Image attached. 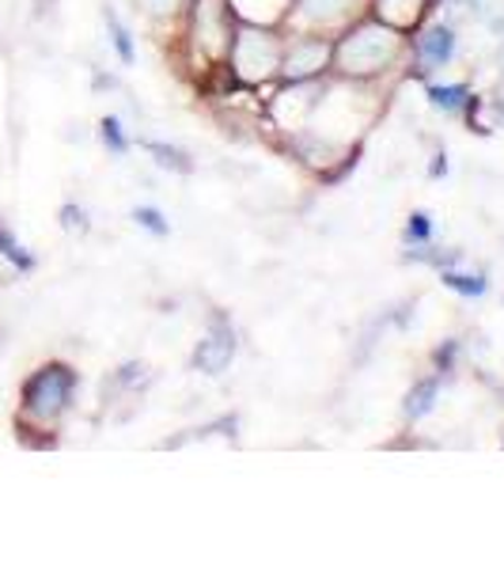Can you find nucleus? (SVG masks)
Listing matches in <instances>:
<instances>
[{
  "label": "nucleus",
  "instance_id": "9d476101",
  "mask_svg": "<svg viewBox=\"0 0 504 569\" xmlns=\"http://www.w3.org/2000/svg\"><path fill=\"white\" fill-rule=\"evenodd\" d=\"M103 20H106V31H111V39H114V50H118V58L126 61V65H133V58H137V53H133V39H129V31H126V27H122V20L111 12V8H106V12H103Z\"/></svg>",
  "mask_w": 504,
  "mask_h": 569
},
{
  "label": "nucleus",
  "instance_id": "6e6552de",
  "mask_svg": "<svg viewBox=\"0 0 504 569\" xmlns=\"http://www.w3.org/2000/svg\"><path fill=\"white\" fill-rule=\"evenodd\" d=\"M429 100L437 111L444 114H459L466 103H471V92H466V84H448V87H429Z\"/></svg>",
  "mask_w": 504,
  "mask_h": 569
},
{
  "label": "nucleus",
  "instance_id": "9b49d317",
  "mask_svg": "<svg viewBox=\"0 0 504 569\" xmlns=\"http://www.w3.org/2000/svg\"><path fill=\"white\" fill-rule=\"evenodd\" d=\"M444 284L455 292H463V297H482L485 292V281L482 278H471V273H451L444 270Z\"/></svg>",
  "mask_w": 504,
  "mask_h": 569
},
{
  "label": "nucleus",
  "instance_id": "423d86ee",
  "mask_svg": "<svg viewBox=\"0 0 504 569\" xmlns=\"http://www.w3.org/2000/svg\"><path fill=\"white\" fill-rule=\"evenodd\" d=\"M418 53H421V61H424V65H429V69L448 65L451 53H455V34H451V27H444V23H432L429 31H421V39H418Z\"/></svg>",
  "mask_w": 504,
  "mask_h": 569
},
{
  "label": "nucleus",
  "instance_id": "f257e3e1",
  "mask_svg": "<svg viewBox=\"0 0 504 569\" xmlns=\"http://www.w3.org/2000/svg\"><path fill=\"white\" fill-rule=\"evenodd\" d=\"M73 387H76V376L65 369V364H46L39 369L23 387V411L39 422H53L61 411L69 406L73 399Z\"/></svg>",
  "mask_w": 504,
  "mask_h": 569
},
{
  "label": "nucleus",
  "instance_id": "7ed1b4c3",
  "mask_svg": "<svg viewBox=\"0 0 504 569\" xmlns=\"http://www.w3.org/2000/svg\"><path fill=\"white\" fill-rule=\"evenodd\" d=\"M235 65H239V73H246V76L273 73V69L281 65L277 42H273L270 34H262V31H254V27H246V31L235 39Z\"/></svg>",
  "mask_w": 504,
  "mask_h": 569
},
{
  "label": "nucleus",
  "instance_id": "f3484780",
  "mask_svg": "<svg viewBox=\"0 0 504 569\" xmlns=\"http://www.w3.org/2000/svg\"><path fill=\"white\" fill-rule=\"evenodd\" d=\"M61 217H65V228H73V232H76V228H80V232H84V228H87L84 213H80L76 206H69L65 213H61Z\"/></svg>",
  "mask_w": 504,
  "mask_h": 569
},
{
  "label": "nucleus",
  "instance_id": "4468645a",
  "mask_svg": "<svg viewBox=\"0 0 504 569\" xmlns=\"http://www.w3.org/2000/svg\"><path fill=\"white\" fill-rule=\"evenodd\" d=\"M103 141H106V148H114L118 156L129 148L126 133H122V126H118V118H103Z\"/></svg>",
  "mask_w": 504,
  "mask_h": 569
},
{
  "label": "nucleus",
  "instance_id": "f03ea898",
  "mask_svg": "<svg viewBox=\"0 0 504 569\" xmlns=\"http://www.w3.org/2000/svg\"><path fill=\"white\" fill-rule=\"evenodd\" d=\"M395 46H398V39H395L391 27L368 23V27L353 31L349 39L342 42V50H338L342 69H345V73H357V76L376 73V69H384L387 61L395 58Z\"/></svg>",
  "mask_w": 504,
  "mask_h": 569
},
{
  "label": "nucleus",
  "instance_id": "f8f14e48",
  "mask_svg": "<svg viewBox=\"0 0 504 569\" xmlns=\"http://www.w3.org/2000/svg\"><path fill=\"white\" fill-rule=\"evenodd\" d=\"M133 220H137V225L140 228H148V232H153V236H167V220H164V213H159V209H137V213H133Z\"/></svg>",
  "mask_w": 504,
  "mask_h": 569
},
{
  "label": "nucleus",
  "instance_id": "2eb2a0df",
  "mask_svg": "<svg viewBox=\"0 0 504 569\" xmlns=\"http://www.w3.org/2000/svg\"><path fill=\"white\" fill-rule=\"evenodd\" d=\"M0 255H4V259H12L15 266H23V270L31 266V255H23V247L15 244V239L8 236L4 228H0Z\"/></svg>",
  "mask_w": 504,
  "mask_h": 569
},
{
  "label": "nucleus",
  "instance_id": "ddd939ff",
  "mask_svg": "<svg viewBox=\"0 0 504 569\" xmlns=\"http://www.w3.org/2000/svg\"><path fill=\"white\" fill-rule=\"evenodd\" d=\"M345 4H349V0H304V12L315 15V20H330V15H338Z\"/></svg>",
  "mask_w": 504,
  "mask_h": 569
},
{
  "label": "nucleus",
  "instance_id": "0eeeda50",
  "mask_svg": "<svg viewBox=\"0 0 504 569\" xmlns=\"http://www.w3.org/2000/svg\"><path fill=\"white\" fill-rule=\"evenodd\" d=\"M437 395H440V380H421L418 387L406 395V414L410 417H424L432 414V406H437Z\"/></svg>",
  "mask_w": 504,
  "mask_h": 569
},
{
  "label": "nucleus",
  "instance_id": "1a4fd4ad",
  "mask_svg": "<svg viewBox=\"0 0 504 569\" xmlns=\"http://www.w3.org/2000/svg\"><path fill=\"white\" fill-rule=\"evenodd\" d=\"M148 153H153L156 164L167 167V172H179V175H190L193 172L190 156H186L182 148H171V145H159V141H148Z\"/></svg>",
  "mask_w": 504,
  "mask_h": 569
},
{
  "label": "nucleus",
  "instance_id": "20e7f679",
  "mask_svg": "<svg viewBox=\"0 0 504 569\" xmlns=\"http://www.w3.org/2000/svg\"><path fill=\"white\" fill-rule=\"evenodd\" d=\"M232 358H235V331L224 319H217L209 327V334L201 338L198 353H193V369H201L206 376H220L232 364Z\"/></svg>",
  "mask_w": 504,
  "mask_h": 569
},
{
  "label": "nucleus",
  "instance_id": "39448f33",
  "mask_svg": "<svg viewBox=\"0 0 504 569\" xmlns=\"http://www.w3.org/2000/svg\"><path fill=\"white\" fill-rule=\"evenodd\" d=\"M326 42H318V39H300L296 46H292V53L285 58V73L292 80H307V76H315L318 69L326 65Z\"/></svg>",
  "mask_w": 504,
  "mask_h": 569
},
{
  "label": "nucleus",
  "instance_id": "dca6fc26",
  "mask_svg": "<svg viewBox=\"0 0 504 569\" xmlns=\"http://www.w3.org/2000/svg\"><path fill=\"white\" fill-rule=\"evenodd\" d=\"M406 236H410V239H429V236H432L429 217H424V213H413L410 225H406Z\"/></svg>",
  "mask_w": 504,
  "mask_h": 569
}]
</instances>
